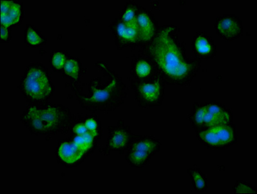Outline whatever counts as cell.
<instances>
[{"label":"cell","instance_id":"6da1fadb","mask_svg":"<svg viewBox=\"0 0 257 194\" xmlns=\"http://www.w3.org/2000/svg\"><path fill=\"white\" fill-rule=\"evenodd\" d=\"M180 32L175 25H162L139 52L152 60L166 85L189 87L201 69L202 61L188 57L186 41L180 39Z\"/></svg>","mask_w":257,"mask_h":194},{"label":"cell","instance_id":"7a4b0ae2","mask_svg":"<svg viewBox=\"0 0 257 194\" xmlns=\"http://www.w3.org/2000/svg\"><path fill=\"white\" fill-rule=\"evenodd\" d=\"M96 67L102 76L87 83H67L82 107L91 112L109 113L118 109L125 103L130 89L122 78L107 64L99 61Z\"/></svg>","mask_w":257,"mask_h":194},{"label":"cell","instance_id":"3957f363","mask_svg":"<svg viewBox=\"0 0 257 194\" xmlns=\"http://www.w3.org/2000/svg\"><path fill=\"white\" fill-rule=\"evenodd\" d=\"M75 115L64 105L29 103L20 121L32 134L52 136L69 133Z\"/></svg>","mask_w":257,"mask_h":194},{"label":"cell","instance_id":"277c9868","mask_svg":"<svg viewBox=\"0 0 257 194\" xmlns=\"http://www.w3.org/2000/svg\"><path fill=\"white\" fill-rule=\"evenodd\" d=\"M19 87L29 103H47L55 91L50 72L40 63H32L27 67Z\"/></svg>","mask_w":257,"mask_h":194},{"label":"cell","instance_id":"5b68a950","mask_svg":"<svg viewBox=\"0 0 257 194\" xmlns=\"http://www.w3.org/2000/svg\"><path fill=\"white\" fill-rule=\"evenodd\" d=\"M188 119L196 133L234 123L233 111L227 105L215 100L209 103H194Z\"/></svg>","mask_w":257,"mask_h":194},{"label":"cell","instance_id":"8992f818","mask_svg":"<svg viewBox=\"0 0 257 194\" xmlns=\"http://www.w3.org/2000/svg\"><path fill=\"white\" fill-rule=\"evenodd\" d=\"M166 83L157 73L146 80L136 81L130 78L131 89L134 92L135 103L143 109L161 107L166 96Z\"/></svg>","mask_w":257,"mask_h":194},{"label":"cell","instance_id":"52a82bcc","mask_svg":"<svg viewBox=\"0 0 257 194\" xmlns=\"http://www.w3.org/2000/svg\"><path fill=\"white\" fill-rule=\"evenodd\" d=\"M161 146V140L153 135L135 134L126 153L125 161L133 168H143L160 152Z\"/></svg>","mask_w":257,"mask_h":194},{"label":"cell","instance_id":"ba28073f","mask_svg":"<svg viewBox=\"0 0 257 194\" xmlns=\"http://www.w3.org/2000/svg\"><path fill=\"white\" fill-rule=\"evenodd\" d=\"M198 141L208 150H225L238 143L235 124L216 126L196 133Z\"/></svg>","mask_w":257,"mask_h":194},{"label":"cell","instance_id":"9c48e42d","mask_svg":"<svg viewBox=\"0 0 257 194\" xmlns=\"http://www.w3.org/2000/svg\"><path fill=\"white\" fill-rule=\"evenodd\" d=\"M135 136L130 126L126 125L123 119H120L116 125L108 127L107 143L104 147L99 148V153L104 156H108L112 152L122 155L130 148Z\"/></svg>","mask_w":257,"mask_h":194},{"label":"cell","instance_id":"30bf717a","mask_svg":"<svg viewBox=\"0 0 257 194\" xmlns=\"http://www.w3.org/2000/svg\"><path fill=\"white\" fill-rule=\"evenodd\" d=\"M110 29L114 35L117 49L122 51L126 48L141 47L136 20L125 22L116 18L110 24Z\"/></svg>","mask_w":257,"mask_h":194},{"label":"cell","instance_id":"8fae6325","mask_svg":"<svg viewBox=\"0 0 257 194\" xmlns=\"http://www.w3.org/2000/svg\"><path fill=\"white\" fill-rule=\"evenodd\" d=\"M216 35L226 42L236 41L242 37L244 28L242 20L234 14H224L216 18Z\"/></svg>","mask_w":257,"mask_h":194},{"label":"cell","instance_id":"7c38bea8","mask_svg":"<svg viewBox=\"0 0 257 194\" xmlns=\"http://www.w3.org/2000/svg\"><path fill=\"white\" fill-rule=\"evenodd\" d=\"M91 155L76 146L71 139L61 140L56 148V156L61 164L68 168L80 165Z\"/></svg>","mask_w":257,"mask_h":194},{"label":"cell","instance_id":"4fadbf2b","mask_svg":"<svg viewBox=\"0 0 257 194\" xmlns=\"http://www.w3.org/2000/svg\"><path fill=\"white\" fill-rule=\"evenodd\" d=\"M136 21L138 27L141 47L145 46L156 36L160 26L153 13L143 6H140Z\"/></svg>","mask_w":257,"mask_h":194},{"label":"cell","instance_id":"5bb4252c","mask_svg":"<svg viewBox=\"0 0 257 194\" xmlns=\"http://www.w3.org/2000/svg\"><path fill=\"white\" fill-rule=\"evenodd\" d=\"M194 57L200 60H213L217 53V46L213 38L206 31H197L191 38Z\"/></svg>","mask_w":257,"mask_h":194},{"label":"cell","instance_id":"9a60e30c","mask_svg":"<svg viewBox=\"0 0 257 194\" xmlns=\"http://www.w3.org/2000/svg\"><path fill=\"white\" fill-rule=\"evenodd\" d=\"M158 73L152 60L139 52L133 56L131 64L130 75L133 80L142 81L153 77Z\"/></svg>","mask_w":257,"mask_h":194},{"label":"cell","instance_id":"2e32d148","mask_svg":"<svg viewBox=\"0 0 257 194\" xmlns=\"http://www.w3.org/2000/svg\"><path fill=\"white\" fill-rule=\"evenodd\" d=\"M1 25L8 27L19 24L23 19L24 9L21 2L1 0Z\"/></svg>","mask_w":257,"mask_h":194},{"label":"cell","instance_id":"e0dca14e","mask_svg":"<svg viewBox=\"0 0 257 194\" xmlns=\"http://www.w3.org/2000/svg\"><path fill=\"white\" fill-rule=\"evenodd\" d=\"M87 69L83 68L82 63L77 58L69 56L62 70L64 76L70 78L71 82L80 83L83 74L86 73Z\"/></svg>","mask_w":257,"mask_h":194},{"label":"cell","instance_id":"ac0fdd59","mask_svg":"<svg viewBox=\"0 0 257 194\" xmlns=\"http://www.w3.org/2000/svg\"><path fill=\"white\" fill-rule=\"evenodd\" d=\"M187 173L190 178L191 184L197 192L204 193L208 188V180L201 170L197 166L187 170Z\"/></svg>","mask_w":257,"mask_h":194},{"label":"cell","instance_id":"d6986e66","mask_svg":"<svg viewBox=\"0 0 257 194\" xmlns=\"http://www.w3.org/2000/svg\"><path fill=\"white\" fill-rule=\"evenodd\" d=\"M24 35L25 42L28 46L40 47L47 44V38L33 25H27Z\"/></svg>","mask_w":257,"mask_h":194},{"label":"cell","instance_id":"ffe728a7","mask_svg":"<svg viewBox=\"0 0 257 194\" xmlns=\"http://www.w3.org/2000/svg\"><path fill=\"white\" fill-rule=\"evenodd\" d=\"M83 123L87 130L97 139H100L103 135L102 125L100 119L94 114H82Z\"/></svg>","mask_w":257,"mask_h":194},{"label":"cell","instance_id":"44dd1931","mask_svg":"<svg viewBox=\"0 0 257 194\" xmlns=\"http://www.w3.org/2000/svg\"><path fill=\"white\" fill-rule=\"evenodd\" d=\"M139 4L134 2H128L123 8L119 11L118 19L125 22H132L136 20L137 13L140 8Z\"/></svg>","mask_w":257,"mask_h":194},{"label":"cell","instance_id":"7402d4cb","mask_svg":"<svg viewBox=\"0 0 257 194\" xmlns=\"http://www.w3.org/2000/svg\"><path fill=\"white\" fill-rule=\"evenodd\" d=\"M69 55L63 51H53L51 54L50 64L52 70L62 73L64 65Z\"/></svg>","mask_w":257,"mask_h":194},{"label":"cell","instance_id":"603a6c76","mask_svg":"<svg viewBox=\"0 0 257 194\" xmlns=\"http://www.w3.org/2000/svg\"><path fill=\"white\" fill-rule=\"evenodd\" d=\"M233 192L236 193L257 194V189L251 183L243 180H238L233 187Z\"/></svg>","mask_w":257,"mask_h":194},{"label":"cell","instance_id":"cb8c5ba5","mask_svg":"<svg viewBox=\"0 0 257 194\" xmlns=\"http://www.w3.org/2000/svg\"><path fill=\"white\" fill-rule=\"evenodd\" d=\"M11 31L8 27L1 25V42L8 43L11 41Z\"/></svg>","mask_w":257,"mask_h":194}]
</instances>
